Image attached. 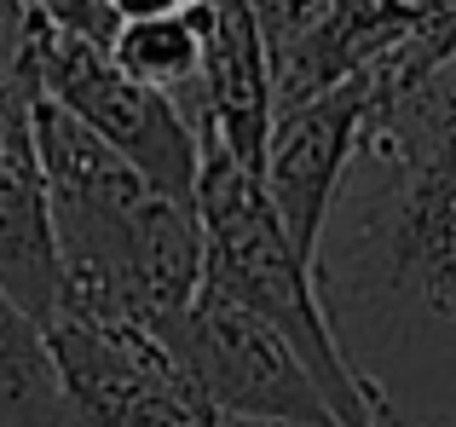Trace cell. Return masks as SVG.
I'll use <instances>...</instances> for the list:
<instances>
[{
  "label": "cell",
  "mask_w": 456,
  "mask_h": 427,
  "mask_svg": "<svg viewBox=\"0 0 456 427\" xmlns=\"http://www.w3.org/2000/svg\"><path fill=\"white\" fill-rule=\"evenodd\" d=\"M312 271L358 382L399 422L456 427V52L376 93Z\"/></svg>",
  "instance_id": "1"
},
{
  "label": "cell",
  "mask_w": 456,
  "mask_h": 427,
  "mask_svg": "<svg viewBox=\"0 0 456 427\" xmlns=\"http://www.w3.org/2000/svg\"><path fill=\"white\" fill-rule=\"evenodd\" d=\"M35 145L46 168L64 278L58 318L167 335L202 289L197 208L156 191L122 150H110L46 93L35 104Z\"/></svg>",
  "instance_id": "2"
},
{
  "label": "cell",
  "mask_w": 456,
  "mask_h": 427,
  "mask_svg": "<svg viewBox=\"0 0 456 427\" xmlns=\"http://www.w3.org/2000/svg\"><path fill=\"white\" fill-rule=\"evenodd\" d=\"M197 220H202V289L248 306L266 318L283 341L306 359L318 387L330 393V410L341 427H393L387 405L358 382L341 341L330 329L318 294V271L295 248L278 203L266 197V180L232 157L220 139H202V173H197Z\"/></svg>",
  "instance_id": "3"
},
{
  "label": "cell",
  "mask_w": 456,
  "mask_h": 427,
  "mask_svg": "<svg viewBox=\"0 0 456 427\" xmlns=\"http://www.w3.org/2000/svg\"><path fill=\"white\" fill-rule=\"evenodd\" d=\"M35 69L41 93L64 104L76 122H87L110 150H122L156 191L197 208V173H202V139L191 116L167 93L145 87L110 58V46L69 35L58 23H35Z\"/></svg>",
  "instance_id": "4"
},
{
  "label": "cell",
  "mask_w": 456,
  "mask_h": 427,
  "mask_svg": "<svg viewBox=\"0 0 456 427\" xmlns=\"http://www.w3.org/2000/svg\"><path fill=\"white\" fill-rule=\"evenodd\" d=\"M167 352L191 375L197 399L214 416H260V422H301V427H341L330 393L306 359L248 306L197 289V301L167 329Z\"/></svg>",
  "instance_id": "5"
},
{
  "label": "cell",
  "mask_w": 456,
  "mask_h": 427,
  "mask_svg": "<svg viewBox=\"0 0 456 427\" xmlns=\"http://www.w3.org/2000/svg\"><path fill=\"white\" fill-rule=\"evenodd\" d=\"M46 347L58 364L69 427H208L214 410L162 335L87 318H53Z\"/></svg>",
  "instance_id": "6"
},
{
  "label": "cell",
  "mask_w": 456,
  "mask_h": 427,
  "mask_svg": "<svg viewBox=\"0 0 456 427\" xmlns=\"http://www.w3.org/2000/svg\"><path fill=\"white\" fill-rule=\"evenodd\" d=\"M370 104H376V81L346 76L335 87L312 93V99L278 104V116H272L260 180H266V197L278 203L295 248L306 260L318 254V237L330 225V208L341 197L346 168H353V150H358V133H364Z\"/></svg>",
  "instance_id": "7"
},
{
  "label": "cell",
  "mask_w": 456,
  "mask_h": 427,
  "mask_svg": "<svg viewBox=\"0 0 456 427\" xmlns=\"http://www.w3.org/2000/svg\"><path fill=\"white\" fill-rule=\"evenodd\" d=\"M35 104L0 116V289L29 318L53 324L64 306V278H58L46 168L35 145Z\"/></svg>",
  "instance_id": "8"
},
{
  "label": "cell",
  "mask_w": 456,
  "mask_h": 427,
  "mask_svg": "<svg viewBox=\"0 0 456 427\" xmlns=\"http://www.w3.org/2000/svg\"><path fill=\"white\" fill-rule=\"evenodd\" d=\"M0 427H69L46 324L0 289Z\"/></svg>",
  "instance_id": "9"
},
{
  "label": "cell",
  "mask_w": 456,
  "mask_h": 427,
  "mask_svg": "<svg viewBox=\"0 0 456 427\" xmlns=\"http://www.w3.org/2000/svg\"><path fill=\"white\" fill-rule=\"evenodd\" d=\"M110 58L127 76H139L145 87L167 93L191 116V127L202 122V35L191 23V12L151 18V23H122L110 41Z\"/></svg>",
  "instance_id": "10"
},
{
  "label": "cell",
  "mask_w": 456,
  "mask_h": 427,
  "mask_svg": "<svg viewBox=\"0 0 456 427\" xmlns=\"http://www.w3.org/2000/svg\"><path fill=\"white\" fill-rule=\"evenodd\" d=\"M23 6H29L35 18L69 29V35H87V41H99V46H110L116 29H122L116 12H110V0H23Z\"/></svg>",
  "instance_id": "11"
},
{
  "label": "cell",
  "mask_w": 456,
  "mask_h": 427,
  "mask_svg": "<svg viewBox=\"0 0 456 427\" xmlns=\"http://www.w3.org/2000/svg\"><path fill=\"white\" fill-rule=\"evenodd\" d=\"M191 0H110L116 23H151V18H174V12H185Z\"/></svg>",
  "instance_id": "12"
},
{
  "label": "cell",
  "mask_w": 456,
  "mask_h": 427,
  "mask_svg": "<svg viewBox=\"0 0 456 427\" xmlns=\"http://www.w3.org/2000/svg\"><path fill=\"white\" fill-rule=\"evenodd\" d=\"M208 427H301V422H260V416H214Z\"/></svg>",
  "instance_id": "13"
},
{
  "label": "cell",
  "mask_w": 456,
  "mask_h": 427,
  "mask_svg": "<svg viewBox=\"0 0 456 427\" xmlns=\"http://www.w3.org/2000/svg\"><path fill=\"white\" fill-rule=\"evenodd\" d=\"M393 427H411V422H393Z\"/></svg>",
  "instance_id": "14"
}]
</instances>
